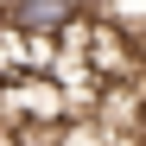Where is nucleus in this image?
I'll list each match as a JSON object with an SVG mask.
<instances>
[{
  "label": "nucleus",
  "mask_w": 146,
  "mask_h": 146,
  "mask_svg": "<svg viewBox=\"0 0 146 146\" xmlns=\"http://www.w3.org/2000/svg\"><path fill=\"white\" fill-rule=\"evenodd\" d=\"M89 7H95V0H0V26L57 38V32L76 26V19H89Z\"/></svg>",
  "instance_id": "1"
}]
</instances>
